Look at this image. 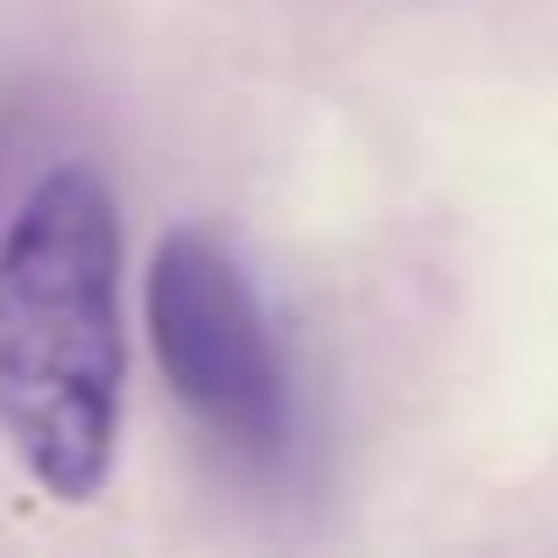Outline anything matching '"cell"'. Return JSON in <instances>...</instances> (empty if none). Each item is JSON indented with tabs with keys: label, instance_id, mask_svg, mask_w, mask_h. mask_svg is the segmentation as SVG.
I'll use <instances>...</instances> for the list:
<instances>
[{
	"label": "cell",
	"instance_id": "6da1fadb",
	"mask_svg": "<svg viewBox=\"0 0 558 558\" xmlns=\"http://www.w3.org/2000/svg\"><path fill=\"white\" fill-rule=\"evenodd\" d=\"M121 213L57 163L0 227V438L50 502H93L121 446Z\"/></svg>",
	"mask_w": 558,
	"mask_h": 558
},
{
	"label": "cell",
	"instance_id": "7a4b0ae2",
	"mask_svg": "<svg viewBox=\"0 0 558 558\" xmlns=\"http://www.w3.org/2000/svg\"><path fill=\"white\" fill-rule=\"evenodd\" d=\"M149 340L170 389L205 432L241 460H276L290 446V389L269 318L241 262L205 233H170L142 283Z\"/></svg>",
	"mask_w": 558,
	"mask_h": 558
}]
</instances>
